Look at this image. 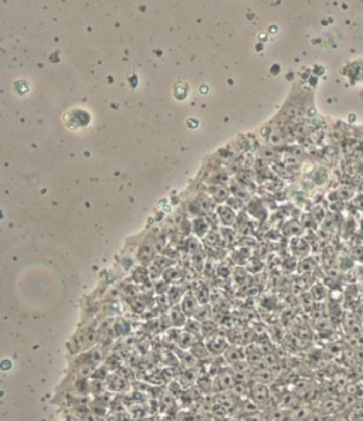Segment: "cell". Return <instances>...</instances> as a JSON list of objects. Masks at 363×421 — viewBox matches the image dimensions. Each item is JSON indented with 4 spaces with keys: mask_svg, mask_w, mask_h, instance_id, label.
Masks as SVG:
<instances>
[{
    "mask_svg": "<svg viewBox=\"0 0 363 421\" xmlns=\"http://www.w3.org/2000/svg\"><path fill=\"white\" fill-rule=\"evenodd\" d=\"M250 399L261 408L268 407L271 404V400H272L270 386H268V384H263V383L253 382V380H251Z\"/></svg>",
    "mask_w": 363,
    "mask_h": 421,
    "instance_id": "obj_1",
    "label": "cell"
},
{
    "mask_svg": "<svg viewBox=\"0 0 363 421\" xmlns=\"http://www.w3.org/2000/svg\"><path fill=\"white\" fill-rule=\"evenodd\" d=\"M253 382L263 383V384H268L275 382V372L271 368L267 366H258L253 370V375H251Z\"/></svg>",
    "mask_w": 363,
    "mask_h": 421,
    "instance_id": "obj_2",
    "label": "cell"
},
{
    "mask_svg": "<svg viewBox=\"0 0 363 421\" xmlns=\"http://www.w3.org/2000/svg\"><path fill=\"white\" fill-rule=\"evenodd\" d=\"M342 408H344V403L341 402V400H338V399H326V400L322 402L319 410L324 414L328 415V417H332V415L339 414L342 411Z\"/></svg>",
    "mask_w": 363,
    "mask_h": 421,
    "instance_id": "obj_3",
    "label": "cell"
},
{
    "mask_svg": "<svg viewBox=\"0 0 363 421\" xmlns=\"http://www.w3.org/2000/svg\"><path fill=\"white\" fill-rule=\"evenodd\" d=\"M299 404H301V402H299V399H298V396L295 395V393H292V391H285V393H283L281 397L278 399L277 407L290 411L292 408L298 407Z\"/></svg>",
    "mask_w": 363,
    "mask_h": 421,
    "instance_id": "obj_4",
    "label": "cell"
},
{
    "mask_svg": "<svg viewBox=\"0 0 363 421\" xmlns=\"http://www.w3.org/2000/svg\"><path fill=\"white\" fill-rule=\"evenodd\" d=\"M223 356H225V359L230 363L231 366L247 360L245 359V350L243 348H238V346H229L227 350L223 353Z\"/></svg>",
    "mask_w": 363,
    "mask_h": 421,
    "instance_id": "obj_5",
    "label": "cell"
},
{
    "mask_svg": "<svg viewBox=\"0 0 363 421\" xmlns=\"http://www.w3.org/2000/svg\"><path fill=\"white\" fill-rule=\"evenodd\" d=\"M169 323L173 328H182L187 323V315H186L182 306H173L169 312Z\"/></svg>",
    "mask_w": 363,
    "mask_h": 421,
    "instance_id": "obj_6",
    "label": "cell"
},
{
    "mask_svg": "<svg viewBox=\"0 0 363 421\" xmlns=\"http://www.w3.org/2000/svg\"><path fill=\"white\" fill-rule=\"evenodd\" d=\"M198 298H196V295H193V294H186L185 296H183V299H182V310H183V312H185L186 315L190 316V315H194L196 312H198Z\"/></svg>",
    "mask_w": 363,
    "mask_h": 421,
    "instance_id": "obj_7",
    "label": "cell"
},
{
    "mask_svg": "<svg viewBox=\"0 0 363 421\" xmlns=\"http://www.w3.org/2000/svg\"><path fill=\"white\" fill-rule=\"evenodd\" d=\"M217 384L218 387L221 388V391L225 393V391H231V388L234 387V384H236V379H234V376H233V373L231 372H226V373H221L220 376H217Z\"/></svg>",
    "mask_w": 363,
    "mask_h": 421,
    "instance_id": "obj_8",
    "label": "cell"
},
{
    "mask_svg": "<svg viewBox=\"0 0 363 421\" xmlns=\"http://www.w3.org/2000/svg\"><path fill=\"white\" fill-rule=\"evenodd\" d=\"M207 348L210 349L211 353H218V355H223L226 350H227V348H229V345H227V342H226L225 339H221V338H217V339H214V341H211V342L207 343Z\"/></svg>",
    "mask_w": 363,
    "mask_h": 421,
    "instance_id": "obj_9",
    "label": "cell"
},
{
    "mask_svg": "<svg viewBox=\"0 0 363 421\" xmlns=\"http://www.w3.org/2000/svg\"><path fill=\"white\" fill-rule=\"evenodd\" d=\"M305 421H329V417L326 414H324L321 410H314L311 415L306 418Z\"/></svg>",
    "mask_w": 363,
    "mask_h": 421,
    "instance_id": "obj_10",
    "label": "cell"
},
{
    "mask_svg": "<svg viewBox=\"0 0 363 421\" xmlns=\"http://www.w3.org/2000/svg\"><path fill=\"white\" fill-rule=\"evenodd\" d=\"M81 421H104V417L97 414L95 411H87L86 414L81 417Z\"/></svg>",
    "mask_w": 363,
    "mask_h": 421,
    "instance_id": "obj_11",
    "label": "cell"
},
{
    "mask_svg": "<svg viewBox=\"0 0 363 421\" xmlns=\"http://www.w3.org/2000/svg\"><path fill=\"white\" fill-rule=\"evenodd\" d=\"M180 295H182V290L178 288V287H172L171 291H169V302L176 303L179 301Z\"/></svg>",
    "mask_w": 363,
    "mask_h": 421,
    "instance_id": "obj_12",
    "label": "cell"
},
{
    "mask_svg": "<svg viewBox=\"0 0 363 421\" xmlns=\"http://www.w3.org/2000/svg\"><path fill=\"white\" fill-rule=\"evenodd\" d=\"M329 421H350V418L349 417H346V415L337 414V415H332V417H329Z\"/></svg>",
    "mask_w": 363,
    "mask_h": 421,
    "instance_id": "obj_13",
    "label": "cell"
},
{
    "mask_svg": "<svg viewBox=\"0 0 363 421\" xmlns=\"http://www.w3.org/2000/svg\"><path fill=\"white\" fill-rule=\"evenodd\" d=\"M355 204H356V207H359V209H362L363 210V194H359L355 200Z\"/></svg>",
    "mask_w": 363,
    "mask_h": 421,
    "instance_id": "obj_14",
    "label": "cell"
},
{
    "mask_svg": "<svg viewBox=\"0 0 363 421\" xmlns=\"http://www.w3.org/2000/svg\"><path fill=\"white\" fill-rule=\"evenodd\" d=\"M12 364H13V363L10 362V360H3V362H2V369H3V370H9V369H12Z\"/></svg>",
    "mask_w": 363,
    "mask_h": 421,
    "instance_id": "obj_15",
    "label": "cell"
}]
</instances>
